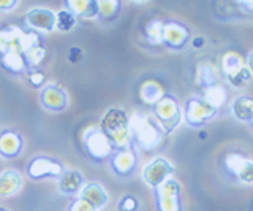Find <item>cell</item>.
Instances as JSON below:
<instances>
[{"label": "cell", "mask_w": 253, "mask_h": 211, "mask_svg": "<svg viewBox=\"0 0 253 211\" xmlns=\"http://www.w3.org/2000/svg\"><path fill=\"white\" fill-rule=\"evenodd\" d=\"M130 126V140L134 150L142 151H152L162 143L163 130L154 119V116L134 113L131 118H128Z\"/></svg>", "instance_id": "6da1fadb"}, {"label": "cell", "mask_w": 253, "mask_h": 211, "mask_svg": "<svg viewBox=\"0 0 253 211\" xmlns=\"http://www.w3.org/2000/svg\"><path fill=\"white\" fill-rule=\"evenodd\" d=\"M100 129L103 134L108 137V140L113 143L114 148H125L131 146L130 140V126H128V116L121 108H109L103 114Z\"/></svg>", "instance_id": "7a4b0ae2"}, {"label": "cell", "mask_w": 253, "mask_h": 211, "mask_svg": "<svg viewBox=\"0 0 253 211\" xmlns=\"http://www.w3.org/2000/svg\"><path fill=\"white\" fill-rule=\"evenodd\" d=\"M38 43L42 40L35 30H22L16 26L0 29V54L24 53Z\"/></svg>", "instance_id": "3957f363"}, {"label": "cell", "mask_w": 253, "mask_h": 211, "mask_svg": "<svg viewBox=\"0 0 253 211\" xmlns=\"http://www.w3.org/2000/svg\"><path fill=\"white\" fill-rule=\"evenodd\" d=\"M83 146L85 154L93 162H101L109 159L111 153L114 151L113 143L109 142L108 137L103 134L100 126H90L83 135Z\"/></svg>", "instance_id": "277c9868"}, {"label": "cell", "mask_w": 253, "mask_h": 211, "mask_svg": "<svg viewBox=\"0 0 253 211\" xmlns=\"http://www.w3.org/2000/svg\"><path fill=\"white\" fill-rule=\"evenodd\" d=\"M182 118L180 108L177 105V100L172 96H165L154 105V119L163 130V134H169L179 126Z\"/></svg>", "instance_id": "5b68a950"}, {"label": "cell", "mask_w": 253, "mask_h": 211, "mask_svg": "<svg viewBox=\"0 0 253 211\" xmlns=\"http://www.w3.org/2000/svg\"><path fill=\"white\" fill-rule=\"evenodd\" d=\"M157 211H182L180 184L174 179H166L155 187Z\"/></svg>", "instance_id": "8992f818"}, {"label": "cell", "mask_w": 253, "mask_h": 211, "mask_svg": "<svg viewBox=\"0 0 253 211\" xmlns=\"http://www.w3.org/2000/svg\"><path fill=\"white\" fill-rule=\"evenodd\" d=\"M218 110L208 105L201 97H192L185 102L184 106V119L188 126L201 127L206 122H209Z\"/></svg>", "instance_id": "52a82bcc"}, {"label": "cell", "mask_w": 253, "mask_h": 211, "mask_svg": "<svg viewBox=\"0 0 253 211\" xmlns=\"http://www.w3.org/2000/svg\"><path fill=\"white\" fill-rule=\"evenodd\" d=\"M111 170L117 176H130L138 165V153L133 146L114 148L109 156Z\"/></svg>", "instance_id": "ba28073f"}, {"label": "cell", "mask_w": 253, "mask_h": 211, "mask_svg": "<svg viewBox=\"0 0 253 211\" xmlns=\"http://www.w3.org/2000/svg\"><path fill=\"white\" fill-rule=\"evenodd\" d=\"M223 165L229 176L239 179L244 184L253 183V162L247 156L239 153H229L226 154Z\"/></svg>", "instance_id": "9c48e42d"}, {"label": "cell", "mask_w": 253, "mask_h": 211, "mask_svg": "<svg viewBox=\"0 0 253 211\" xmlns=\"http://www.w3.org/2000/svg\"><path fill=\"white\" fill-rule=\"evenodd\" d=\"M190 43V29L182 22H163L162 29V45L166 48L179 51Z\"/></svg>", "instance_id": "30bf717a"}, {"label": "cell", "mask_w": 253, "mask_h": 211, "mask_svg": "<svg viewBox=\"0 0 253 211\" xmlns=\"http://www.w3.org/2000/svg\"><path fill=\"white\" fill-rule=\"evenodd\" d=\"M65 168L60 162L54 160L46 156L34 158L27 165V175L32 179H44V178H59Z\"/></svg>", "instance_id": "8fae6325"}, {"label": "cell", "mask_w": 253, "mask_h": 211, "mask_svg": "<svg viewBox=\"0 0 253 211\" xmlns=\"http://www.w3.org/2000/svg\"><path fill=\"white\" fill-rule=\"evenodd\" d=\"M172 173H174V167L171 165V162L166 160L165 158H157L144 167L142 178H144V181L149 186H152L155 189L157 186H160L166 179H169Z\"/></svg>", "instance_id": "7c38bea8"}, {"label": "cell", "mask_w": 253, "mask_h": 211, "mask_svg": "<svg viewBox=\"0 0 253 211\" xmlns=\"http://www.w3.org/2000/svg\"><path fill=\"white\" fill-rule=\"evenodd\" d=\"M24 22L35 32H51L55 29V13L47 8H34L24 16Z\"/></svg>", "instance_id": "4fadbf2b"}, {"label": "cell", "mask_w": 253, "mask_h": 211, "mask_svg": "<svg viewBox=\"0 0 253 211\" xmlns=\"http://www.w3.org/2000/svg\"><path fill=\"white\" fill-rule=\"evenodd\" d=\"M40 100H42V105L49 111H63L68 105L65 91L55 84H46Z\"/></svg>", "instance_id": "5bb4252c"}, {"label": "cell", "mask_w": 253, "mask_h": 211, "mask_svg": "<svg viewBox=\"0 0 253 211\" xmlns=\"http://www.w3.org/2000/svg\"><path fill=\"white\" fill-rule=\"evenodd\" d=\"M63 5L76 19H97L98 0H63Z\"/></svg>", "instance_id": "9a60e30c"}, {"label": "cell", "mask_w": 253, "mask_h": 211, "mask_svg": "<svg viewBox=\"0 0 253 211\" xmlns=\"http://www.w3.org/2000/svg\"><path fill=\"white\" fill-rule=\"evenodd\" d=\"M79 199L84 200L85 203H89V205L97 211L108 203V194L101 184L87 183L85 186L81 187V191H79Z\"/></svg>", "instance_id": "2e32d148"}, {"label": "cell", "mask_w": 253, "mask_h": 211, "mask_svg": "<svg viewBox=\"0 0 253 211\" xmlns=\"http://www.w3.org/2000/svg\"><path fill=\"white\" fill-rule=\"evenodd\" d=\"M22 150V138L13 130H5L0 134V156L6 159L16 158Z\"/></svg>", "instance_id": "e0dca14e"}, {"label": "cell", "mask_w": 253, "mask_h": 211, "mask_svg": "<svg viewBox=\"0 0 253 211\" xmlns=\"http://www.w3.org/2000/svg\"><path fill=\"white\" fill-rule=\"evenodd\" d=\"M57 179H59L60 192L67 194V195L78 194L79 191H81V187L84 186V178L76 170H65Z\"/></svg>", "instance_id": "ac0fdd59"}, {"label": "cell", "mask_w": 253, "mask_h": 211, "mask_svg": "<svg viewBox=\"0 0 253 211\" xmlns=\"http://www.w3.org/2000/svg\"><path fill=\"white\" fill-rule=\"evenodd\" d=\"M218 81V75H217V68L211 62H201L196 67V75H195V83L198 88L206 89L209 86L217 84Z\"/></svg>", "instance_id": "d6986e66"}, {"label": "cell", "mask_w": 253, "mask_h": 211, "mask_svg": "<svg viewBox=\"0 0 253 211\" xmlns=\"http://www.w3.org/2000/svg\"><path fill=\"white\" fill-rule=\"evenodd\" d=\"M22 184L21 175L16 170H5L0 173V195L2 197H10L19 191Z\"/></svg>", "instance_id": "ffe728a7"}, {"label": "cell", "mask_w": 253, "mask_h": 211, "mask_svg": "<svg viewBox=\"0 0 253 211\" xmlns=\"http://www.w3.org/2000/svg\"><path fill=\"white\" fill-rule=\"evenodd\" d=\"M231 113L237 121L250 124L253 121V100L247 96L237 97L231 104Z\"/></svg>", "instance_id": "44dd1931"}, {"label": "cell", "mask_w": 253, "mask_h": 211, "mask_svg": "<svg viewBox=\"0 0 253 211\" xmlns=\"http://www.w3.org/2000/svg\"><path fill=\"white\" fill-rule=\"evenodd\" d=\"M0 65L3 70L10 72L13 75H19V73H26L27 67L24 57L21 53H5L0 54Z\"/></svg>", "instance_id": "7402d4cb"}, {"label": "cell", "mask_w": 253, "mask_h": 211, "mask_svg": "<svg viewBox=\"0 0 253 211\" xmlns=\"http://www.w3.org/2000/svg\"><path fill=\"white\" fill-rule=\"evenodd\" d=\"M139 96H141V99H142L144 104L154 106L157 102L165 96V89L162 88L160 83H157L154 80H147V81H144L141 84Z\"/></svg>", "instance_id": "603a6c76"}, {"label": "cell", "mask_w": 253, "mask_h": 211, "mask_svg": "<svg viewBox=\"0 0 253 211\" xmlns=\"http://www.w3.org/2000/svg\"><path fill=\"white\" fill-rule=\"evenodd\" d=\"M201 99L212 108L218 110L221 105H225V102L228 99V91H226V88H223V86L213 84V86H209V88L203 89Z\"/></svg>", "instance_id": "cb8c5ba5"}, {"label": "cell", "mask_w": 253, "mask_h": 211, "mask_svg": "<svg viewBox=\"0 0 253 211\" xmlns=\"http://www.w3.org/2000/svg\"><path fill=\"white\" fill-rule=\"evenodd\" d=\"M121 8H122L121 0H98L97 19L103 22L114 21L119 16V13H121Z\"/></svg>", "instance_id": "d4e9b609"}, {"label": "cell", "mask_w": 253, "mask_h": 211, "mask_svg": "<svg viewBox=\"0 0 253 211\" xmlns=\"http://www.w3.org/2000/svg\"><path fill=\"white\" fill-rule=\"evenodd\" d=\"M21 54H22V57H24V62H26L27 70L29 68H37L38 65H42L43 62H44V59H46V56H47L46 48L42 43L32 46V48L26 50Z\"/></svg>", "instance_id": "484cf974"}, {"label": "cell", "mask_w": 253, "mask_h": 211, "mask_svg": "<svg viewBox=\"0 0 253 211\" xmlns=\"http://www.w3.org/2000/svg\"><path fill=\"white\" fill-rule=\"evenodd\" d=\"M244 65H245L244 64V59L237 53H234V51L226 53L225 56H223V59H221V68H223V72H225L226 76L233 75L236 72H239V70Z\"/></svg>", "instance_id": "4316f807"}, {"label": "cell", "mask_w": 253, "mask_h": 211, "mask_svg": "<svg viewBox=\"0 0 253 211\" xmlns=\"http://www.w3.org/2000/svg\"><path fill=\"white\" fill-rule=\"evenodd\" d=\"M162 29H163V21L160 19H152L149 21L144 27V37L149 45H162Z\"/></svg>", "instance_id": "83f0119b"}, {"label": "cell", "mask_w": 253, "mask_h": 211, "mask_svg": "<svg viewBox=\"0 0 253 211\" xmlns=\"http://www.w3.org/2000/svg\"><path fill=\"white\" fill-rule=\"evenodd\" d=\"M78 19L67 10H60L55 13V29H59L60 32H70L71 29L76 26Z\"/></svg>", "instance_id": "f1b7e54d"}, {"label": "cell", "mask_w": 253, "mask_h": 211, "mask_svg": "<svg viewBox=\"0 0 253 211\" xmlns=\"http://www.w3.org/2000/svg\"><path fill=\"white\" fill-rule=\"evenodd\" d=\"M226 78H228L229 84L234 86V88H242L245 83H249L252 80V67L244 65L239 72H236V73L229 75Z\"/></svg>", "instance_id": "f546056e"}, {"label": "cell", "mask_w": 253, "mask_h": 211, "mask_svg": "<svg viewBox=\"0 0 253 211\" xmlns=\"http://www.w3.org/2000/svg\"><path fill=\"white\" fill-rule=\"evenodd\" d=\"M26 80L32 88H42L46 84V75L37 68H29L26 72Z\"/></svg>", "instance_id": "4dcf8cb0"}, {"label": "cell", "mask_w": 253, "mask_h": 211, "mask_svg": "<svg viewBox=\"0 0 253 211\" xmlns=\"http://www.w3.org/2000/svg\"><path fill=\"white\" fill-rule=\"evenodd\" d=\"M136 210H138V200L133 195H125L117 205V211H136Z\"/></svg>", "instance_id": "1f68e13d"}, {"label": "cell", "mask_w": 253, "mask_h": 211, "mask_svg": "<svg viewBox=\"0 0 253 211\" xmlns=\"http://www.w3.org/2000/svg\"><path fill=\"white\" fill-rule=\"evenodd\" d=\"M68 211H95V210L89 205V203H85L84 200L78 199V200H75V202H71V203H70Z\"/></svg>", "instance_id": "d6a6232c"}, {"label": "cell", "mask_w": 253, "mask_h": 211, "mask_svg": "<svg viewBox=\"0 0 253 211\" xmlns=\"http://www.w3.org/2000/svg\"><path fill=\"white\" fill-rule=\"evenodd\" d=\"M18 0H0V11H10L13 10Z\"/></svg>", "instance_id": "836d02e7"}, {"label": "cell", "mask_w": 253, "mask_h": 211, "mask_svg": "<svg viewBox=\"0 0 253 211\" xmlns=\"http://www.w3.org/2000/svg\"><path fill=\"white\" fill-rule=\"evenodd\" d=\"M81 56H83V53L79 48H71L70 50V62H73V64H75V62H79Z\"/></svg>", "instance_id": "e575fe53"}, {"label": "cell", "mask_w": 253, "mask_h": 211, "mask_svg": "<svg viewBox=\"0 0 253 211\" xmlns=\"http://www.w3.org/2000/svg\"><path fill=\"white\" fill-rule=\"evenodd\" d=\"M237 3H239L242 8L245 10V11H252V8H253V0H236Z\"/></svg>", "instance_id": "d590c367"}, {"label": "cell", "mask_w": 253, "mask_h": 211, "mask_svg": "<svg viewBox=\"0 0 253 211\" xmlns=\"http://www.w3.org/2000/svg\"><path fill=\"white\" fill-rule=\"evenodd\" d=\"M192 45H193V48H201V46L204 45V40L203 38H195V40L192 42Z\"/></svg>", "instance_id": "8d00e7d4"}, {"label": "cell", "mask_w": 253, "mask_h": 211, "mask_svg": "<svg viewBox=\"0 0 253 211\" xmlns=\"http://www.w3.org/2000/svg\"><path fill=\"white\" fill-rule=\"evenodd\" d=\"M134 2H139V3H142V2H147V0H134Z\"/></svg>", "instance_id": "74e56055"}, {"label": "cell", "mask_w": 253, "mask_h": 211, "mask_svg": "<svg viewBox=\"0 0 253 211\" xmlns=\"http://www.w3.org/2000/svg\"><path fill=\"white\" fill-rule=\"evenodd\" d=\"M0 211H8L6 208H3V207H0Z\"/></svg>", "instance_id": "f35d334b"}]
</instances>
